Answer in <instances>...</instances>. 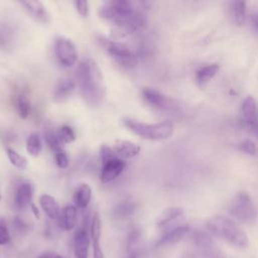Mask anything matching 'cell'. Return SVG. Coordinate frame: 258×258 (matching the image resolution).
Instances as JSON below:
<instances>
[{"label":"cell","mask_w":258,"mask_h":258,"mask_svg":"<svg viewBox=\"0 0 258 258\" xmlns=\"http://www.w3.org/2000/svg\"><path fill=\"white\" fill-rule=\"evenodd\" d=\"M39 205L43 213L50 219V220H57L60 215V208L56 200L49 196V195H41L38 199Z\"/></svg>","instance_id":"cell-17"},{"label":"cell","mask_w":258,"mask_h":258,"mask_svg":"<svg viewBox=\"0 0 258 258\" xmlns=\"http://www.w3.org/2000/svg\"><path fill=\"white\" fill-rule=\"evenodd\" d=\"M20 4L24 6L27 12L37 21L42 23L49 22V14L45 9V6L37 0H28V1H20Z\"/></svg>","instance_id":"cell-14"},{"label":"cell","mask_w":258,"mask_h":258,"mask_svg":"<svg viewBox=\"0 0 258 258\" xmlns=\"http://www.w3.org/2000/svg\"><path fill=\"white\" fill-rule=\"evenodd\" d=\"M239 149L244 152L245 154L247 155H250V156H254V157H257L258 156V146L257 144L251 140V139H245L243 141H241L238 145Z\"/></svg>","instance_id":"cell-30"},{"label":"cell","mask_w":258,"mask_h":258,"mask_svg":"<svg viewBox=\"0 0 258 258\" xmlns=\"http://www.w3.org/2000/svg\"><path fill=\"white\" fill-rule=\"evenodd\" d=\"M183 214V210L179 207H168L164 209L156 219V226L163 227L179 218Z\"/></svg>","instance_id":"cell-23"},{"label":"cell","mask_w":258,"mask_h":258,"mask_svg":"<svg viewBox=\"0 0 258 258\" xmlns=\"http://www.w3.org/2000/svg\"><path fill=\"white\" fill-rule=\"evenodd\" d=\"M75 7L78 11V13L82 16L87 18L89 15V3L88 1H75L74 2Z\"/></svg>","instance_id":"cell-37"},{"label":"cell","mask_w":258,"mask_h":258,"mask_svg":"<svg viewBox=\"0 0 258 258\" xmlns=\"http://www.w3.org/2000/svg\"><path fill=\"white\" fill-rule=\"evenodd\" d=\"M97 39L103 49L110 54L119 66L125 69H132L137 64V55L124 43L106 36H98Z\"/></svg>","instance_id":"cell-6"},{"label":"cell","mask_w":258,"mask_h":258,"mask_svg":"<svg viewBox=\"0 0 258 258\" xmlns=\"http://www.w3.org/2000/svg\"><path fill=\"white\" fill-rule=\"evenodd\" d=\"M12 229H13V232L16 234V235H24L28 232L29 230V226L28 224H26L23 220H21L20 218L18 217H15L13 220H12Z\"/></svg>","instance_id":"cell-32"},{"label":"cell","mask_w":258,"mask_h":258,"mask_svg":"<svg viewBox=\"0 0 258 258\" xmlns=\"http://www.w3.org/2000/svg\"><path fill=\"white\" fill-rule=\"evenodd\" d=\"M136 210V205L132 201H124L119 203L115 209H114V214L118 218H128L130 217Z\"/></svg>","instance_id":"cell-24"},{"label":"cell","mask_w":258,"mask_h":258,"mask_svg":"<svg viewBox=\"0 0 258 258\" xmlns=\"http://www.w3.org/2000/svg\"><path fill=\"white\" fill-rule=\"evenodd\" d=\"M101 231H102V222L100 215L95 213L90 226V239L93 245V258H105L103 250L100 245L101 239Z\"/></svg>","instance_id":"cell-11"},{"label":"cell","mask_w":258,"mask_h":258,"mask_svg":"<svg viewBox=\"0 0 258 258\" xmlns=\"http://www.w3.org/2000/svg\"><path fill=\"white\" fill-rule=\"evenodd\" d=\"M38 258H42V257H41V256H40V257H38Z\"/></svg>","instance_id":"cell-42"},{"label":"cell","mask_w":258,"mask_h":258,"mask_svg":"<svg viewBox=\"0 0 258 258\" xmlns=\"http://www.w3.org/2000/svg\"><path fill=\"white\" fill-rule=\"evenodd\" d=\"M140 237H141V233H140L139 229H134L129 233V235L127 237V241H126L127 252L129 254L136 252V246L138 245V243L140 241Z\"/></svg>","instance_id":"cell-31"},{"label":"cell","mask_w":258,"mask_h":258,"mask_svg":"<svg viewBox=\"0 0 258 258\" xmlns=\"http://www.w3.org/2000/svg\"><path fill=\"white\" fill-rule=\"evenodd\" d=\"M54 159H55V163L56 165L61 168V169H66L68 166H69V157L67 155V153L63 151H60V152H57L55 153L54 155Z\"/></svg>","instance_id":"cell-35"},{"label":"cell","mask_w":258,"mask_h":258,"mask_svg":"<svg viewBox=\"0 0 258 258\" xmlns=\"http://www.w3.org/2000/svg\"><path fill=\"white\" fill-rule=\"evenodd\" d=\"M6 152H7V156H8L9 161L16 168L23 170V169H25L28 166L27 159L23 155H21L17 151H15L13 148L7 147L6 148Z\"/></svg>","instance_id":"cell-27"},{"label":"cell","mask_w":258,"mask_h":258,"mask_svg":"<svg viewBox=\"0 0 258 258\" xmlns=\"http://www.w3.org/2000/svg\"><path fill=\"white\" fill-rule=\"evenodd\" d=\"M123 124L134 134L152 141L166 140L172 136L174 131V125L171 121L147 124L131 118H125Z\"/></svg>","instance_id":"cell-4"},{"label":"cell","mask_w":258,"mask_h":258,"mask_svg":"<svg viewBox=\"0 0 258 258\" xmlns=\"http://www.w3.org/2000/svg\"><path fill=\"white\" fill-rule=\"evenodd\" d=\"M228 212L237 221L250 224L256 221L258 210L251 196L244 190L237 192L228 206Z\"/></svg>","instance_id":"cell-5"},{"label":"cell","mask_w":258,"mask_h":258,"mask_svg":"<svg viewBox=\"0 0 258 258\" xmlns=\"http://www.w3.org/2000/svg\"><path fill=\"white\" fill-rule=\"evenodd\" d=\"M115 156H116V155H115V153L113 152L112 147H109V146L106 145V144H103V145L101 146V148H100V157H101L102 163L105 162V161H107V160H109V159H111V158H113V157H115Z\"/></svg>","instance_id":"cell-36"},{"label":"cell","mask_w":258,"mask_h":258,"mask_svg":"<svg viewBox=\"0 0 258 258\" xmlns=\"http://www.w3.org/2000/svg\"><path fill=\"white\" fill-rule=\"evenodd\" d=\"M44 140L48 145V147L55 153L63 151V143L59 140L56 132H53L52 130L45 131Z\"/></svg>","instance_id":"cell-28"},{"label":"cell","mask_w":258,"mask_h":258,"mask_svg":"<svg viewBox=\"0 0 258 258\" xmlns=\"http://www.w3.org/2000/svg\"><path fill=\"white\" fill-rule=\"evenodd\" d=\"M55 56L63 68L73 67L78 59V51L74 42L63 36H58L54 41Z\"/></svg>","instance_id":"cell-9"},{"label":"cell","mask_w":258,"mask_h":258,"mask_svg":"<svg viewBox=\"0 0 258 258\" xmlns=\"http://www.w3.org/2000/svg\"><path fill=\"white\" fill-rule=\"evenodd\" d=\"M142 96L152 107L164 112H176L179 109L178 102L153 88H143Z\"/></svg>","instance_id":"cell-7"},{"label":"cell","mask_w":258,"mask_h":258,"mask_svg":"<svg viewBox=\"0 0 258 258\" xmlns=\"http://www.w3.org/2000/svg\"><path fill=\"white\" fill-rule=\"evenodd\" d=\"M73 245L76 258H89L90 236L86 229L81 228L76 231L74 235Z\"/></svg>","instance_id":"cell-13"},{"label":"cell","mask_w":258,"mask_h":258,"mask_svg":"<svg viewBox=\"0 0 258 258\" xmlns=\"http://www.w3.org/2000/svg\"><path fill=\"white\" fill-rule=\"evenodd\" d=\"M219 70H220V66L216 62L201 67L196 72V82L201 87L206 86L211 80L214 79V77L218 74Z\"/></svg>","instance_id":"cell-21"},{"label":"cell","mask_w":258,"mask_h":258,"mask_svg":"<svg viewBox=\"0 0 258 258\" xmlns=\"http://www.w3.org/2000/svg\"><path fill=\"white\" fill-rule=\"evenodd\" d=\"M241 121L244 128L258 138V106L251 95L245 97L241 104Z\"/></svg>","instance_id":"cell-8"},{"label":"cell","mask_w":258,"mask_h":258,"mask_svg":"<svg viewBox=\"0 0 258 258\" xmlns=\"http://www.w3.org/2000/svg\"><path fill=\"white\" fill-rule=\"evenodd\" d=\"M33 197V185L29 182H22L16 189L14 203L17 209L23 210L30 206Z\"/></svg>","instance_id":"cell-15"},{"label":"cell","mask_w":258,"mask_h":258,"mask_svg":"<svg viewBox=\"0 0 258 258\" xmlns=\"http://www.w3.org/2000/svg\"><path fill=\"white\" fill-rule=\"evenodd\" d=\"M56 134H57L59 140L63 144L72 143L76 140V134H75L74 130L68 125H62V126L58 127V129L56 131Z\"/></svg>","instance_id":"cell-29"},{"label":"cell","mask_w":258,"mask_h":258,"mask_svg":"<svg viewBox=\"0 0 258 258\" xmlns=\"http://www.w3.org/2000/svg\"><path fill=\"white\" fill-rule=\"evenodd\" d=\"M1 198H2V195H1V189H0V201H1Z\"/></svg>","instance_id":"cell-41"},{"label":"cell","mask_w":258,"mask_h":258,"mask_svg":"<svg viewBox=\"0 0 258 258\" xmlns=\"http://www.w3.org/2000/svg\"><path fill=\"white\" fill-rule=\"evenodd\" d=\"M15 106H16V110L18 112L19 117L22 119H26L31 111V106L25 94H20L17 96Z\"/></svg>","instance_id":"cell-26"},{"label":"cell","mask_w":258,"mask_h":258,"mask_svg":"<svg viewBox=\"0 0 258 258\" xmlns=\"http://www.w3.org/2000/svg\"><path fill=\"white\" fill-rule=\"evenodd\" d=\"M76 77L82 95L89 105H99L105 96L104 79L94 59L88 58L79 63Z\"/></svg>","instance_id":"cell-2"},{"label":"cell","mask_w":258,"mask_h":258,"mask_svg":"<svg viewBox=\"0 0 258 258\" xmlns=\"http://www.w3.org/2000/svg\"><path fill=\"white\" fill-rule=\"evenodd\" d=\"M41 140L38 134H30L26 140V151L28 154L33 157H37L41 152Z\"/></svg>","instance_id":"cell-25"},{"label":"cell","mask_w":258,"mask_h":258,"mask_svg":"<svg viewBox=\"0 0 258 258\" xmlns=\"http://www.w3.org/2000/svg\"><path fill=\"white\" fill-rule=\"evenodd\" d=\"M112 150L117 157L126 159V158H133L137 156L141 148L137 143L131 142L129 140L117 139L112 146Z\"/></svg>","instance_id":"cell-12"},{"label":"cell","mask_w":258,"mask_h":258,"mask_svg":"<svg viewBox=\"0 0 258 258\" xmlns=\"http://www.w3.org/2000/svg\"><path fill=\"white\" fill-rule=\"evenodd\" d=\"M92 200V188L88 183L80 184L73 195L74 206L77 209H86Z\"/></svg>","instance_id":"cell-19"},{"label":"cell","mask_w":258,"mask_h":258,"mask_svg":"<svg viewBox=\"0 0 258 258\" xmlns=\"http://www.w3.org/2000/svg\"><path fill=\"white\" fill-rule=\"evenodd\" d=\"M78 219V209L74 205L66 206L57 219L58 226L64 231H71L76 227Z\"/></svg>","instance_id":"cell-16"},{"label":"cell","mask_w":258,"mask_h":258,"mask_svg":"<svg viewBox=\"0 0 258 258\" xmlns=\"http://www.w3.org/2000/svg\"><path fill=\"white\" fill-rule=\"evenodd\" d=\"M126 166V161L117 156L102 163V171L100 179L102 182L107 183L118 177Z\"/></svg>","instance_id":"cell-10"},{"label":"cell","mask_w":258,"mask_h":258,"mask_svg":"<svg viewBox=\"0 0 258 258\" xmlns=\"http://www.w3.org/2000/svg\"><path fill=\"white\" fill-rule=\"evenodd\" d=\"M251 21H252V24L254 26V28L256 29V31L258 32V14H254L252 15L251 17Z\"/></svg>","instance_id":"cell-40"},{"label":"cell","mask_w":258,"mask_h":258,"mask_svg":"<svg viewBox=\"0 0 258 258\" xmlns=\"http://www.w3.org/2000/svg\"><path fill=\"white\" fill-rule=\"evenodd\" d=\"M30 209H31V211H32V213H33V215H34V217H35L36 219H39V218H40V214H39L38 208H37L34 204H31V205H30Z\"/></svg>","instance_id":"cell-39"},{"label":"cell","mask_w":258,"mask_h":258,"mask_svg":"<svg viewBox=\"0 0 258 258\" xmlns=\"http://www.w3.org/2000/svg\"><path fill=\"white\" fill-rule=\"evenodd\" d=\"M76 84L73 80L70 79H61L55 85L52 93V98L55 102L61 103L64 102L75 90Z\"/></svg>","instance_id":"cell-18"},{"label":"cell","mask_w":258,"mask_h":258,"mask_svg":"<svg viewBox=\"0 0 258 258\" xmlns=\"http://www.w3.org/2000/svg\"><path fill=\"white\" fill-rule=\"evenodd\" d=\"M194 241L199 247H208L212 243L211 236L206 232H197L194 235Z\"/></svg>","instance_id":"cell-34"},{"label":"cell","mask_w":258,"mask_h":258,"mask_svg":"<svg viewBox=\"0 0 258 258\" xmlns=\"http://www.w3.org/2000/svg\"><path fill=\"white\" fill-rule=\"evenodd\" d=\"M206 227L209 233L233 247L245 249L249 247V238L245 231L234 220L224 215H216L207 221Z\"/></svg>","instance_id":"cell-3"},{"label":"cell","mask_w":258,"mask_h":258,"mask_svg":"<svg viewBox=\"0 0 258 258\" xmlns=\"http://www.w3.org/2000/svg\"><path fill=\"white\" fill-rule=\"evenodd\" d=\"M231 5V14L236 25L243 26L247 19V6L244 1H232Z\"/></svg>","instance_id":"cell-22"},{"label":"cell","mask_w":258,"mask_h":258,"mask_svg":"<svg viewBox=\"0 0 258 258\" xmlns=\"http://www.w3.org/2000/svg\"><path fill=\"white\" fill-rule=\"evenodd\" d=\"M189 232V226L188 225H180L177 227L172 228L171 230L167 231L159 240L157 245H168V244H174L178 241H180L184 236Z\"/></svg>","instance_id":"cell-20"},{"label":"cell","mask_w":258,"mask_h":258,"mask_svg":"<svg viewBox=\"0 0 258 258\" xmlns=\"http://www.w3.org/2000/svg\"><path fill=\"white\" fill-rule=\"evenodd\" d=\"M145 4L141 1H106L99 8V16L112 23L110 35L114 40L124 38L143 26Z\"/></svg>","instance_id":"cell-1"},{"label":"cell","mask_w":258,"mask_h":258,"mask_svg":"<svg viewBox=\"0 0 258 258\" xmlns=\"http://www.w3.org/2000/svg\"><path fill=\"white\" fill-rule=\"evenodd\" d=\"M11 241V235L6 224V221L3 218H0V246L9 244Z\"/></svg>","instance_id":"cell-33"},{"label":"cell","mask_w":258,"mask_h":258,"mask_svg":"<svg viewBox=\"0 0 258 258\" xmlns=\"http://www.w3.org/2000/svg\"><path fill=\"white\" fill-rule=\"evenodd\" d=\"M42 258H64L55 252H45L41 255Z\"/></svg>","instance_id":"cell-38"}]
</instances>
